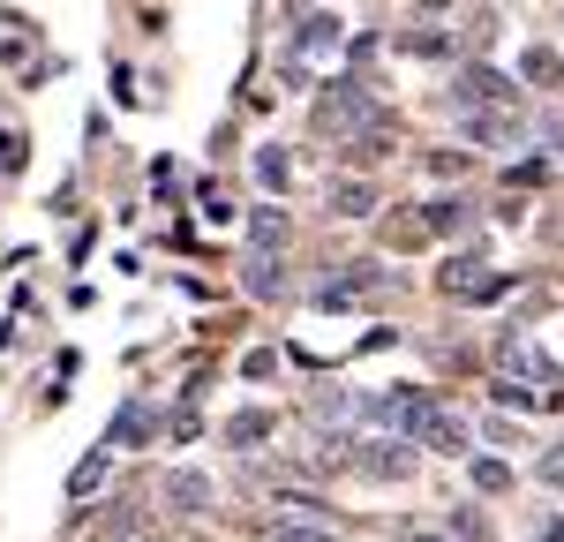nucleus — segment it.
Here are the masks:
<instances>
[{"label": "nucleus", "instance_id": "nucleus-2", "mask_svg": "<svg viewBox=\"0 0 564 542\" xmlns=\"http://www.w3.org/2000/svg\"><path fill=\"white\" fill-rule=\"evenodd\" d=\"M406 437H414V445H430V452H467V422H459V414H444V406H422Z\"/></svg>", "mask_w": 564, "mask_h": 542}, {"label": "nucleus", "instance_id": "nucleus-27", "mask_svg": "<svg viewBox=\"0 0 564 542\" xmlns=\"http://www.w3.org/2000/svg\"><path fill=\"white\" fill-rule=\"evenodd\" d=\"M406 542H444V535H422V528H414V535H406Z\"/></svg>", "mask_w": 564, "mask_h": 542}, {"label": "nucleus", "instance_id": "nucleus-20", "mask_svg": "<svg viewBox=\"0 0 564 542\" xmlns=\"http://www.w3.org/2000/svg\"><path fill=\"white\" fill-rule=\"evenodd\" d=\"M406 53H422V61H444V53H452V39H444V31H414V39H406Z\"/></svg>", "mask_w": 564, "mask_h": 542}, {"label": "nucleus", "instance_id": "nucleus-25", "mask_svg": "<svg viewBox=\"0 0 564 542\" xmlns=\"http://www.w3.org/2000/svg\"><path fill=\"white\" fill-rule=\"evenodd\" d=\"M98 475H106V452H90L84 467H76V490H98Z\"/></svg>", "mask_w": 564, "mask_h": 542}, {"label": "nucleus", "instance_id": "nucleus-15", "mask_svg": "<svg viewBox=\"0 0 564 542\" xmlns=\"http://www.w3.org/2000/svg\"><path fill=\"white\" fill-rule=\"evenodd\" d=\"M151 430H159V414H151V406H129V414H113V437H121V445H143Z\"/></svg>", "mask_w": 564, "mask_h": 542}, {"label": "nucleus", "instance_id": "nucleus-1", "mask_svg": "<svg viewBox=\"0 0 564 542\" xmlns=\"http://www.w3.org/2000/svg\"><path fill=\"white\" fill-rule=\"evenodd\" d=\"M512 279H497V271H481L475 257H452L444 264V294H459V302H497Z\"/></svg>", "mask_w": 564, "mask_h": 542}, {"label": "nucleus", "instance_id": "nucleus-6", "mask_svg": "<svg viewBox=\"0 0 564 542\" xmlns=\"http://www.w3.org/2000/svg\"><path fill=\"white\" fill-rule=\"evenodd\" d=\"M467 136H475L481 151H497V143H520L527 121H520V113H497V106H489V113H475V121H467Z\"/></svg>", "mask_w": 564, "mask_h": 542}, {"label": "nucleus", "instance_id": "nucleus-4", "mask_svg": "<svg viewBox=\"0 0 564 542\" xmlns=\"http://www.w3.org/2000/svg\"><path fill=\"white\" fill-rule=\"evenodd\" d=\"M361 406V422H391V430H414V414H422V392H369V400H354Z\"/></svg>", "mask_w": 564, "mask_h": 542}, {"label": "nucleus", "instance_id": "nucleus-23", "mask_svg": "<svg viewBox=\"0 0 564 542\" xmlns=\"http://www.w3.org/2000/svg\"><path fill=\"white\" fill-rule=\"evenodd\" d=\"M279 542H339V528H302L294 520V528H279Z\"/></svg>", "mask_w": 564, "mask_h": 542}, {"label": "nucleus", "instance_id": "nucleus-3", "mask_svg": "<svg viewBox=\"0 0 564 542\" xmlns=\"http://www.w3.org/2000/svg\"><path fill=\"white\" fill-rule=\"evenodd\" d=\"M354 467H361L369 483H399V475H414V452L391 445V437H369V445L354 452Z\"/></svg>", "mask_w": 564, "mask_h": 542}, {"label": "nucleus", "instance_id": "nucleus-19", "mask_svg": "<svg viewBox=\"0 0 564 542\" xmlns=\"http://www.w3.org/2000/svg\"><path fill=\"white\" fill-rule=\"evenodd\" d=\"M452 542H489V520L481 512H452Z\"/></svg>", "mask_w": 564, "mask_h": 542}, {"label": "nucleus", "instance_id": "nucleus-24", "mask_svg": "<svg viewBox=\"0 0 564 542\" xmlns=\"http://www.w3.org/2000/svg\"><path fill=\"white\" fill-rule=\"evenodd\" d=\"M430 174H444V181H452V174H467V151H436V159H430Z\"/></svg>", "mask_w": 564, "mask_h": 542}, {"label": "nucleus", "instance_id": "nucleus-16", "mask_svg": "<svg viewBox=\"0 0 564 542\" xmlns=\"http://www.w3.org/2000/svg\"><path fill=\"white\" fill-rule=\"evenodd\" d=\"M459 226H467V204L436 196V204H430V219H422V234H459Z\"/></svg>", "mask_w": 564, "mask_h": 542}, {"label": "nucleus", "instance_id": "nucleus-9", "mask_svg": "<svg viewBox=\"0 0 564 542\" xmlns=\"http://www.w3.org/2000/svg\"><path fill=\"white\" fill-rule=\"evenodd\" d=\"M459 98H467V106H505L512 84H505L497 68H467V76H459Z\"/></svg>", "mask_w": 564, "mask_h": 542}, {"label": "nucleus", "instance_id": "nucleus-10", "mask_svg": "<svg viewBox=\"0 0 564 542\" xmlns=\"http://www.w3.org/2000/svg\"><path fill=\"white\" fill-rule=\"evenodd\" d=\"M263 437H271V414H234V422H226V445L234 452H257Z\"/></svg>", "mask_w": 564, "mask_h": 542}, {"label": "nucleus", "instance_id": "nucleus-11", "mask_svg": "<svg viewBox=\"0 0 564 542\" xmlns=\"http://www.w3.org/2000/svg\"><path fill=\"white\" fill-rule=\"evenodd\" d=\"M332 212H339V219H369V212H377V188H354V181H339V188H332Z\"/></svg>", "mask_w": 564, "mask_h": 542}, {"label": "nucleus", "instance_id": "nucleus-5", "mask_svg": "<svg viewBox=\"0 0 564 542\" xmlns=\"http://www.w3.org/2000/svg\"><path fill=\"white\" fill-rule=\"evenodd\" d=\"M241 279H249L257 302H279V294H286V264H279V249H257V257L241 264Z\"/></svg>", "mask_w": 564, "mask_h": 542}, {"label": "nucleus", "instance_id": "nucleus-13", "mask_svg": "<svg viewBox=\"0 0 564 542\" xmlns=\"http://www.w3.org/2000/svg\"><path fill=\"white\" fill-rule=\"evenodd\" d=\"M332 39H339V15H302V31H294V45H302V53H324Z\"/></svg>", "mask_w": 564, "mask_h": 542}, {"label": "nucleus", "instance_id": "nucleus-22", "mask_svg": "<svg viewBox=\"0 0 564 542\" xmlns=\"http://www.w3.org/2000/svg\"><path fill=\"white\" fill-rule=\"evenodd\" d=\"M534 181H550V159H520L512 166V188H534Z\"/></svg>", "mask_w": 564, "mask_h": 542}, {"label": "nucleus", "instance_id": "nucleus-12", "mask_svg": "<svg viewBox=\"0 0 564 542\" xmlns=\"http://www.w3.org/2000/svg\"><path fill=\"white\" fill-rule=\"evenodd\" d=\"M257 181H263V188H286V181H294V159H286L279 143H263V151H257Z\"/></svg>", "mask_w": 564, "mask_h": 542}, {"label": "nucleus", "instance_id": "nucleus-7", "mask_svg": "<svg viewBox=\"0 0 564 542\" xmlns=\"http://www.w3.org/2000/svg\"><path fill=\"white\" fill-rule=\"evenodd\" d=\"M286 234H294V219H286L279 204H263V212H249V249H286Z\"/></svg>", "mask_w": 564, "mask_h": 542}, {"label": "nucleus", "instance_id": "nucleus-26", "mask_svg": "<svg viewBox=\"0 0 564 542\" xmlns=\"http://www.w3.org/2000/svg\"><path fill=\"white\" fill-rule=\"evenodd\" d=\"M542 483H557V490H564V445H550V459H542Z\"/></svg>", "mask_w": 564, "mask_h": 542}, {"label": "nucleus", "instance_id": "nucleus-17", "mask_svg": "<svg viewBox=\"0 0 564 542\" xmlns=\"http://www.w3.org/2000/svg\"><path fill=\"white\" fill-rule=\"evenodd\" d=\"M23 159H31L23 129H0V174H23Z\"/></svg>", "mask_w": 564, "mask_h": 542}, {"label": "nucleus", "instance_id": "nucleus-28", "mask_svg": "<svg viewBox=\"0 0 564 542\" xmlns=\"http://www.w3.org/2000/svg\"><path fill=\"white\" fill-rule=\"evenodd\" d=\"M422 8H452V0H422Z\"/></svg>", "mask_w": 564, "mask_h": 542}, {"label": "nucleus", "instance_id": "nucleus-21", "mask_svg": "<svg viewBox=\"0 0 564 542\" xmlns=\"http://www.w3.org/2000/svg\"><path fill=\"white\" fill-rule=\"evenodd\" d=\"M489 392H497V406H534V392H527L520 377H497V384H489Z\"/></svg>", "mask_w": 564, "mask_h": 542}, {"label": "nucleus", "instance_id": "nucleus-14", "mask_svg": "<svg viewBox=\"0 0 564 542\" xmlns=\"http://www.w3.org/2000/svg\"><path fill=\"white\" fill-rule=\"evenodd\" d=\"M520 76H527V84H557V76H564V61H557V53H550V45H527Z\"/></svg>", "mask_w": 564, "mask_h": 542}, {"label": "nucleus", "instance_id": "nucleus-8", "mask_svg": "<svg viewBox=\"0 0 564 542\" xmlns=\"http://www.w3.org/2000/svg\"><path fill=\"white\" fill-rule=\"evenodd\" d=\"M166 505H174V512H212V483L181 467V475H166Z\"/></svg>", "mask_w": 564, "mask_h": 542}, {"label": "nucleus", "instance_id": "nucleus-18", "mask_svg": "<svg viewBox=\"0 0 564 542\" xmlns=\"http://www.w3.org/2000/svg\"><path fill=\"white\" fill-rule=\"evenodd\" d=\"M475 490H512V467H505V459H475Z\"/></svg>", "mask_w": 564, "mask_h": 542}]
</instances>
